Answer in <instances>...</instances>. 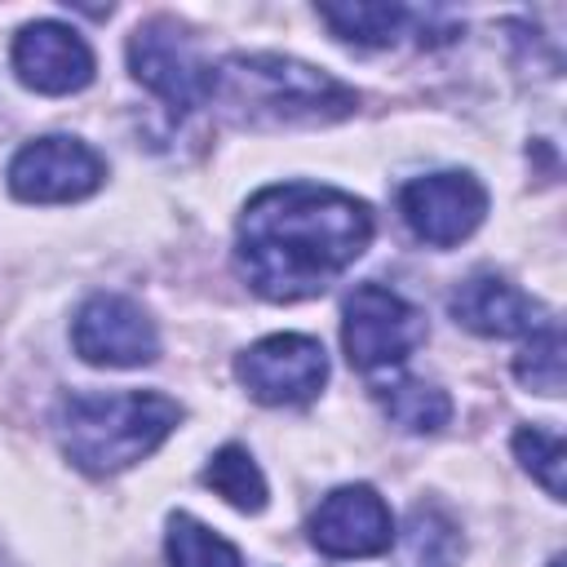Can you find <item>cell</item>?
<instances>
[{
	"instance_id": "6da1fadb",
	"label": "cell",
	"mask_w": 567,
	"mask_h": 567,
	"mask_svg": "<svg viewBox=\"0 0 567 567\" xmlns=\"http://www.w3.org/2000/svg\"><path fill=\"white\" fill-rule=\"evenodd\" d=\"M372 244V208L346 190L284 182L257 190L235 230V261L266 301L319 297Z\"/></svg>"
},
{
	"instance_id": "7a4b0ae2",
	"label": "cell",
	"mask_w": 567,
	"mask_h": 567,
	"mask_svg": "<svg viewBox=\"0 0 567 567\" xmlns=\"http://www.w3.org/2000/svg\"><path fill=\"white\" fill-rule=\"evenodd\" d=\"M213 97L239 124H332L359 106L350 84L279 53L226 58L213 71Z\"/></svg>"
},
{
	"instance_id": "3957f363",
	"label": "cell",
	"mask_w": 567,
	"mask_h": 567,
	"mask_svg": "<svg viewBox=\"0 0 567 567\" xmlns=\"http://www.w3.org/2000/svg\"><path fill=\"white\" fill-rule=\"evenodd\" d=\"M182 421V408L155 390L71 394L58 408V443L75 470L106 478L146 461Z\"/></svg>"
},
{
	"instance_id": "277c9868",
	"label": "cell",
	"mask_w": 567,
	"mask_h": 567,
	"mask_svg": "<svg viewBox=\"0 0 567 567\" xmlns=\"http://www.w3.org/2000/svg\"><path fill=\"white\" fill-rule=\"evenodd\" d=\"M341 341L359 372H381L425 341V315L385 284H359L341 306Z\"/></svg>"
},
{
	"instance_id": "5b68a950",
	"label": "cell",
	"mask_w": 567,
	"mask_h": 567,
	"mask_svg": "<svg viewBox=\"0 0 567 567\" xmlns=\"http://www.w3.org/2000/svg\"><path fill=\"white\" fill-rule=\"evenodd\" d=\"M128 66L133 80L164 97L173 115H190L195 106L213 102V66L195 53L190 35L168 18H151L128 35Z\"/></svg>"
},
{
	"instance_id": "8992f818",
	"label": "cell",
	"mask_w": 567,
	"mask_h": 567,
	"mask_svg": "<svg viewBox=\"0 0 567 567\" xmlns=\"http://www.w3.org/2000/svg\"><path fill=\"white\" fill-rule=\"evenodd\" d=\"M235 377L266 408L310 403L328 381V354L306 332H275L235 359Z\"/></svg>"
},
{
	"instance_id": "52a82bcc",
	"label": "cell",
	"mask_w": 567,
	"mask_h": 567,
	"mask_svg": "<svg viewBox=\"0 0 567 567\" xmlns=\"http://www.w3.org/2000/svg\"><path fill=\"white\" fill-rule=\"evenodd\" d=\"M399 217L430 248H452L487 217V190L474 173H425L399 186Z\"/></svg>"
},
{
	"instance_id": "ba28073f",
	"label": "cell",
	"mask_w": 567,
	"mask_h": 567,
	"mask_svg": "<svg viewBox=\"0 0 567 567\" xmlns=\"http://www.w3.org/2000/svg\"><path fill=\"white\" fill-rule=\"evenodd\" d=\"M106 164L80 137H35L9 164V190L27 204H71L102 186Z\"/></svg>"
},
{
	"instance_id": "9c48e42d",
	"label": "cell",
	"mask_w": 567,
	"mask_h": 567,
	"mask_svg": "<svg viewBox=\"0 0 567 567\" xmlns=\"http://www.w3.org/2000/svg\"><path fill=\"white\" fill-rule=\"evenodd\" d=\"M75 354L93 368H142L159 354V332L151 315L120 292H97L75 310L71 323Z\"/></svg>"
},
{
	"instance_id": "30bf717a",
	"label": "cell",
	"mask_w": 567,
	"mask_h": 567,
	"mask_svg": "<svg viewBox=\"0 0 567 567\" xmlns=\"http://www.w3.org/2000/svg\"><path fill=\"white\" fill-rule=\"evenodd\" d=\"M310 545L328 558H377L394 545L390 505L368 483L337 487L310 514Z\"/></svg>"
},
{
	"instance_id": "8fae6325",
	"label": "cell",
	"mask_w": 567,
	"mask_h": 567,
	"mask_svg": "<svg viewBox=\"0 0 567 567\" xmlns=\"http://www.w3.org/2000/svg\"><path fill=\"white\" fill-rule=\"evenodd\" d=\"M13 71L27 89L62 97V93H80L93 80V49L89 40L53 18L27 22L13 40Z\"/></svg>"
},
{
	"instance_id": "7c38bea8",
	"label": "cell",
	"mask_w": 567,
	"mask_h": 567,
	"mask_svg": "<svg viewBox=\"0 0 567 567\" xmlns=\"http://www.w3.org/2000/svg\"><path fill=\"white\" fill-rule=\"evenodd\" d=\"M447 310L461 328L478 337H518V332H536L540 323H549L545 310L501 275H474L456 284V292L447 297Z\"/></svg>"
},
{
	"instance_id": "4fadbf2b",
	"label": "cell",
	"mask_w": 567,
	"mask_h": 567,
	"mask_svg": "<svg viewBox=\"0 0 567 567\" xmlns=\"http://www.w3.org/2000/svg\"><path fill=\"white\" fill-rule=\"evenodd\" d=\"M315 13H319V22L332 27L337 40L368 44V49L394 44V40L408 35V27L416 22V13L403 9V4H319Z\"/></svg>"
},
{
	"instance_id": "5bb4252c",
	"label": "cell",
	"mask_w": 567,
	"mask_h": 567,
	"mask_svg": "<svg viewBox=\"0 0 567 567\" xmlns=\"http://www.w3.org/2000/svg\"><path fill=\"white\" fill-rule=\"evenodd\" d=\"M204 483L239 514L266 509V478H261L257 461L248 456V447H239V443H226L221 452H213V461L204 465Z\"/></svg>"
},
{
	"instance_id": "9a60e30c",
	"label": "cell",
	"mask_w": 567,
	"mask_h": 567,
	"mask_svg": "<svg viewBox=\"0 0 567 567\" xmlns=\"http://www.w3.org/2000/svg\"><path fill=\"white\" fill-rule=\"evenodd\" d=\"M381 408L385 416L408 430V434H434L447 425L452 416V399L439 390V385H425V381H394V385H381Z\"/></svg>"
},
{
	"instance_id": "2e32d148",
	"label": "cell",
	"mask_w": 567,
	"mask_h": 567,
	"mask_svg": "<svg viewBox=\"0 0 567 567\" xmlns=\"http://www.w3.org/2000/svg\"><path fill=\"white\" fill-rule=\"evenodd\" d=\"M164 549H168V567H244L239 549L190 514L168 518Z\"/></svg>"
},
{
	"instance_id": "e0dca14e",
	"label": "cell",
	"mask_w": 567,
	"mask_h": 567,
	"mask_svg": "<svg viewBox=\"0 0 567 567\" xmlns=\"http://www.w3.org/2000/svg\"><path fill=\"white\" fill-rule=\"evenodd\" d=\"M461 563V532L434 505H416L408 518V563L403 567H456Z\"/></svg>"
},
{
	"instance_id": "ac0fdd59",
	"label": "cell",
	"mask_w": 567,
	"mask_h": 567,
	"mask_svg": "<svg viewBox=\"0 0 567 567\" xmlns=\"http://www.w3.org/2000/svg\"><path fill=\"white\" fill-rule=\"evenodd\" d=\"M514 377L545 399L563 394V332H558V323H540L527 337V346L514 359Z\"/></svg>"
},
{
	"instance_id": "d6986e66",
	"label": "cell",
	"mask_w": 567,
	"mask_h": 567,
	"mask_svg": "<svg viewBox=\"0 0 567 567\" xmlns=\"http://www.w3.org/2000/svg\"><path fill=\"white\" fill-rule=\"evenodd\" d=\"M514 456L523 461V470H527L554 501H563V461H567L563 434L540 430V425H523V430L514 434Z\"/></svg>"
},
{
	"instance_id": "ffe728a7",
	"label": "cell",
	"mask_w": 567,
	"mask_h": 567,
	"mask_svg": "<svg viewBox=\"0 0 567 567\" xmlns=\"http://www.w3.org/2000/svg\"><path fill=\"white\" fill-rule=\"evenodd\" d=\"M549 567H563V558H554V563H549Z\"/></svg>"
}]
</instances>
